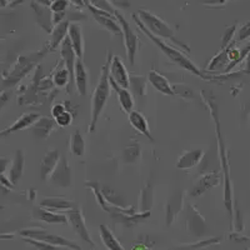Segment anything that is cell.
Masks as SVG:
<instances>
[{
	"instance_id": "obj_1",
	"label": "cell",
	"mask_w": 250,
	"mask_h": 250,
	"mask_svg": "<svg viewBox=\"0 0 250 250\" xmlns=\"http://www.w3.org/2000/svg\"><path fill=\"white\" fill-rule=\"evenodd\" d=\"M205 105L209 108L210 115L215 123V131H216V139H218V151H219V159L222 164L223 170V179H224V204L227 208L229 219H230V228L233 229V215H234V203H233V187H231L230 179V165L228 160L227 148H225L224 138L222 133V125H220V118H219V108L215 100L211 97L204 95Z\"/></svg>"
},
{
	"instance_id": "obj_2",
	"label": "cell",
	"mask_w": 250,
	"mask_h": 250,
	"mask_svg": "<svg viewBox=\"0 0 250 250\" xmlns=\"http://www.w3.org/2000/svg\"><path fill=\"white\" fill-rule=\"evenodd\" d=\"M111 53H108V59H106L105 64L102 68V74H100L99 82L98 85L95 86L91 97V119L90 124H89L88 131L93 133L97 128V123L99 120L100 115L104 111L108 103L109 97H110V80H109V69H110L111 62Z\"/></svg>"
},
{
	"instance_id": "obj_3",
	"label": "cell",
	"mask_w": 250,
	"mask_h": 250,
	"mask_svg": "<svg viewBox=\"0 0 250 250\" xmlns=\"http://www.w3.org/2000/svg\"><path fill=\"white\" fill-rule=\"evenodd\" d=\"M134 19H135V21H137V24H138V26L140 28V30L144 31L145 34H146V37H148L149 39H150L151 42H153V43L155 44V45L158 46V48H159L160 50H162L163 53H164V54L174 62V64L179 65L180 68L185 69V70L190 71V73H193L194 75L202 78V79H205V80H213L214 79V77H208V75H205L204 73H202V70H200V69L198 68V66H196L195 64H194V62L184 54V53H182L180 50H176V49H174L171 45H169V44H167L165 42H163L160 38H158V37H155V35L151 34L150 31L145 28L144 24L140 21V19L137 17V15H134Z\"/></svg>"
},
{
	"instance_id": "obj_4",
	"label": "cell",
	"mask_w": 250,
	"mask_h": 250,
	"mask_svg": "<svg viewBox=\"0 0 250 250\" xmlns=\"http://www.w3.org/2000/svg\"><path fill=\"white\" fill-rule=\"evenodd\" d=\"M139 17H140V21L144 24L145 28L148 29L151 34L160 38V39L164 38V39L170 40V42H173L176 46H179L180 49H183L184 53H190V48L176 39L175 35H174L173 29H171L168 24L164 23L160 18L151 14V13L146 12V10H143V9H140L139 10Z\"/></svg>"
},
{
	"instance_id": "obj_5",
	"label": "cell",
	"mask_w": 250,
	"mask_h": 250,
	"mask_svg": "<svg viewBox=\"0 0 250 250\" xmlns=\"http://www.w3.org/2000/svg\"><path fill=\"white\" fill-rule=\"evenodd\" d=\"M20 235L24 236V238L34 239V240L48 243V244L55 245V247L66 248V249L70 250H85L83 249L79 244L73 242V240H69V239L58 235V234L49 233L44 229H24V230L20 231Z\"/></svg>"
},
{
	"instance_id": "obj_6",
	"label": "cell",
	"mask_w": 250,
	"mask_h": 250,
	"mask_svg": "<svg viewBox=\"0 0 250 250\" xmlns=\"http://www.w3.org/2000/svg\"><path fill=\"white\" fill-rule=\"evenodd\" d=\"M114 15L117 18V20L120 23L122 26L123 35H124V42H125V49H126V57H128L130 65L135 64V57H137L138 48H139V38L135 34L129 25V23L125 20V18L120 14L119 12H114Z\"/></svg>"
},
{
	"instance_id": "obj_7",
	"label": "cell",
	"mask_w": 250,
	"mask_h": 250,
	"mask_svg": "<svg viewBox=\"0 0 250 250\" xmlns=\"http://www.w3.org/2000/svg\"><path fill=\"white\" fill-rule=\"evenodd\" d=\"M66 216H68L69 223L71 224V227H73L74 231L77 233V235L82 239L83 242L88 243L91 247H95V243L93 242L90 233H89L88 228H86L85 219H84V215H83L82 210H80L79 208L75 207L74 209L66 211Z\"/></svg>"
},
{
	"instance_id": "obj_8",
	"label": "cell",
	"mask_w": 250,
	"mask_h": 250,
	"mask_svg": "<svg viewBox=\"0 0 250 250\" xmlns=\"http://www.w3.org/2000/svg\"><path fill=\"white\" fill-rule=\"evenodd\" d=\"M51 184L58 188H69L73 184V169L69 164L66 156H60L54 173L51 174Z\"/></svg>"
},
{
	"instance_id": "obj_9",
	"label": "cell",
	"mask_w": 250,
	"mask_h": 250,
	"mask_svg": "<svg viewBox=\"0 0 250 250\" xmlns=\"http://www.w3.org/2000/svg\"><path fill=\"white\" fill-rule=\"evenodd\" d=\"M187 229L191 235L200 238L204 235L207 231V224H205V219L203 218L202 214L198 211L194 205H188L187 211Z\"/></svg>"
},
{
	"instance_id": "obj_10",
	"label": "cell",
	"mask_w": 250,
	"mask_h": 250,
	"mask_svg": "<svg viewBox=\"0 0 250 250\" xmlns=\"http://www.w3.org/2000/svg\"><path fill=\"white\" fill-rule=\"evenodd\" d=\"M220 180H222V175L218 171H214V173L211 171V173L204 174L191 187V189L189 190V195L193 196V198H198V196L207 193L208 190H210L211 188L219 185Z\"/></svg>"
},
{
	"instance_id": "obj_11",
	"label": "cell",
	"mask_w": 250,
	"mask_h": 250,
	"mask_svg": "<svg viewBox=\"0 0 250 250\" xmlns=\"http://www.w3.org/2000/svg\"><path fill=\"white\" fill-rule=\"evenodd\" d=\"M109 74H110L111 79L122 88L128 89L130 86V74H129L126 68H125L124 62H122V59L118 55H114L111 58Z\"/></svg>"
},
{
	"instance_id": "obj_12",
	"label": "cell",
	"mask_w": 250,
	"mask_h": 250,
	"mask_svg": "<svg viewBox=\"0 0 250 250\" xmlns=\"http://www.w3.org/2000/svg\"><path fill=\"white\" fill-rule=\"evenodd\" d=\"M60 54H62V62H65V69L70 74V89L71 85L75 83V62H77V54H75L73 45H71L70 38L66 37L62 40V45H60Z\"/></svg>"
},
{
	"instance_id": "obj_13",
	"label": "cell",
	"mask_w": 250,
	"mask_h": 250,
	"mask_svg": "<svg viewBox=\"0 0 250 250\" xmlns=\"http://www.w3.org/2000/svg\"><path fill=\"white\" fill-rule=\"evenodd\" d=\"M88 8L90 9V12L94 14V18L97 19L98 23L102 24L103 26H105L114 35L123 34L122 26H120V24H118L117 20L114 19L113 14H110L108 12H104V10H100V9H97L95 6L91 5L90 3H88Z\"/></svg>"
},
{
	"instance_id": "obj_14",
	"label": "cell",
	"mask_w": 250,
	"mask_h": 250,
	"mask_svg": "<svg viewBox=\"0 0 250 250\" xmlns=\"http://www.w3.org/2000/svg\"><path fill=\"white\" fill-rule=\"evenodd\" d=\"M40 118H42V115L38 113L24 114V115H21V117H20L19 119L14 123V124L10 125V126H8L6 129H4V130L0 131V139H1V138L8 137V135H10V134H13V133H17V131L26 129L28 126H30V125H34L35 123L40 119Z\"/></svg>"
},
{
	"instance_id": "obj_15",
	"label": "cell",
	"mask_w": 250,
	"mask_h": 250,
	"mask_svg": "<svg viewBox=\"0 0 250 250\" xmlns=\"http://www.w3.org/2000/svg\"><path fill=\"white\" fill-rule=\"evenodd\" d=\"M183 203H184V196H183L182 191H176L170 196V199L168 200L167 204V210H165V220H167V225L170 227L176 219V216L179 215L180 211L183 210Z\"/></svg>"
},
{
	"instance_id": "obj_16",
	"label": "cell",
	"mask_w": 250,
	"mask_h": 250,
	"mask_svg": "<svg viewBox=\"0 0 250 250\" xmlns=\"http://www.w3.org/2000/svg\"><path fill=\"white\" fill-rule=\"evenodd\" d=\"M33 218L40 220V222L48 223V224H68V216L64 214L55 213V211L48 210L42 207L34 208L33 210Z\"/></svg>"
},
{
	"instance_id": "obj_17",
	"label": "cell",
	"mask_w": 250,
	"mask_h": 250,
	"mask_svg": "<svg viewBox=\"0 0 250 250\" xmlns=\"http://www.w3.org/2000/svg\"><path fill=\"white\" fill-rule=\"evenodd\" d=\"M59 160H60V154L57 149H54V150H49L48 153L44 155L43 160H42V167H40L42 179L44 180L50 179L51 174L54 173Z\"/></svg>"
},
{
	"instance_id": "obj_18",
	"label": "cell",
	"mask_w": 250,
	"mask_h": 250,
	"mask_svg": "<svg viewBox=\"0 0 250 250\" xmlns=\"http://www.w3.org/2000/svg\"><path fill=\"white\" fill-rule=\"evenodd\" d=\"M203 156H204L203 149H193V150L185 151L176 163V168L182 169V170H189L199 164Z\"/></svg>"
},
{
	"instance_id": "obj_19",
	"label": "cell",
	"mask_w": 250,
	"mask_h": 250,
	"mask_svg": "<svg viewBox=\"0 0 250 250\" xmlns=\"http://www.w3.org/2000/svg\"><path fill=\"white\" fill-rule=\"evenodd\" d=\"M148 80L151 85L156 89V90L160 91V93L164 94V95H169V97H171V95H175L173 86L170 85V82H169V80L167 79L164 75H162L156 70L149 71Z\"/></svg>"
},
{
	"instance_id": "obj_20",
	"label": "cell",
	"mask_w": 250,
	"mask_h": 250,
	"mask_svg": "<svg viewBox=\"0 0 250 250\" xmlns=\"http://www.w3.org/2000/svg\"><path fill=\"white\" fill-rule=\"evenodd\" d=\"M109 80H110V88L117 93V97L120 103V106H122L123 110H124L125 113L129 114L131 110H133V106H134L133 95H131V93L128 90V89L122 88L120 85H118L117 83L114 82V80L110 78V74H109Z\"/></svg>"
},
{
	"instance_id": "obj_21",
	"label": "cell",
	"mask_w": 250,
	"mask_h": 250,
	"mask_svg": "<svg viewBox=\"0 0 250 250\" xmlns=\"http://www.w3.org/2000/svg\"><path fill=\"white\" fill-rule=\"evenodd\" d=\"M68 37L70 38L71 45H73V49H74L75 54H77V58L83 60V57H84V43H83L82 26L77 23H71L69 25Z\"/></svg>"
},
{
	"instance_id": "obj_22",
	"label": "cell",
	"mask_w": 250,
	"mask_h": 250,
	"mask_svg": "<svg viewBox=\"0 0 250 250\" xmlns=\"http://www.w3.org/2000/svg\"><path fill=\"white\" fill-rule=\"evenodd\" d=\"M40 207L51 211H69L74 209L75 204L71 200H66L64 198H44L40 203Z\"/></svg>"
},
{
	"instance_id": "obj_23",
	"label": "cell",
	"mask_w": 250,
	"mask_h": 250,
	"mask_svg": "<svg viewBox=\"0 0 250 250\" xmlns=\"http://www.w3.org/2000/svg\"><path fill=\"white\" fill-rule=\"evenodd\" d=\"M129 122H130V125L133 128L137 129L140 134H143L144 137L148 138L150 142H154L153 135H151L150 130H149L148 120H146V118L142 113H139L137 110H131L129 113Z\"/></svg>"
},
{
	"instance_id": "obj_24",
	"label": "cell",
	"mask_w": 250,
	"mask_h": 250,
	"mask_svg": "<svg viewBox=\"0 0 250 250\" xmlns=\"http://www.w3.org/2000/svg\"><path fill=\"white\" fill-rule=\"evenodd\" d=\"M75 85L80 95H86L88 91V71L82 59H77L75 62Z\"/></svg>"
},
{
	"instance_id": "obj_25",
	"label": "cell",
	"mask_w": 250,
	"mask_h": 250,
	"mask_svg": "<svg viewBox=\"0 0 250 250\" xmlns=\"http://www.w3.org/2000/svg\"><path fill=\"white\" fill-rule=\"evenodd\" d=\"M100 231V239H102L103 244L105 245L108 250H125L124 247L120 244V242L117 239V236L114 235L110 228L105 224H102L99 227Z\"/></svg>"
},
{
	"instance_id": "obj_26",
	"label": "cell",
	"mask_w": 250,
	"mask_h": 250,
	"mask_svg": "<svg viewBox=\"0 0 250 250\" xmlns=\"http://www.w3.org/2000/svg\"><path fill=\"white\" fill-rule=\"evenodd\" d=\"M69 25H70V23H69L68 20H64V21H62V23L57 24V26H55L53 33H51V42H50V48H49V50L54 51L58 46L62 45V40L68 37Z\"/></svg>"
},
{
	"instance_id": "obj_27",
	"label": "cell",
	"mask_w": 250,
	"mask_h": 250,
	"mask_svg": "<svg viewBox=\"0 0 250 250\" xmlns=\"http://www.w3.org/2000/svg\"><path fill=\"white\" fill-rule=\"evenodd\" d=\"M54 123L55 120L50 119V118L42 117L33 125V133L40 139H46L51 134V131L54 130Z\"/></svg>"
},
{
	"instance_id": "obj_28",
	"label": "cell",
	"mask_w": 250,
	"mask_h": 250,
	"mask_svg": "<svg viewBox=\"0 0 250 250\" xmlns=\"http://www.w3.org/2000/svg\"><path fill=\"white\" fill-rule=\"evenodd\" d=\"M233 44V43H231ZM230 45H228L227 48L223 49L220 53L215 55L213 59L209 62L207 66V71H219L222 70L225 65H229V58H228V53H229V49H230Z\"/></svg>"
},
{
	"instance_id": "obj_29",
	"label": "cell",
	"mask_w": 250,
	"mask_h": 250,
	"mask_svg": "<svg viewBox=\"0 0 250 250\" xmlns=\"http://www.w3.org/2000/svg\"><path fill=\"white\" fill-rule=\"evenodd\" d=\"M24 171V154L21 150H18L15 154L14 163L10 169V182L12 184H17L20 180V178L23 176Z\"/></svg>"
},
{
	"instance_id": "obj_30",
	"label": "cell",
	"mask_w": 250,
	"mask_h": 250,
	"mask_svg": "<svg viewBox=\"0 0 250 250\" xmlns=\"http://www.w3.org/2000/svg\"><path fill=\"white\" fill-rule=\"evenodd\" d=\"M123 160L126 164H135L142 156V146L139 143H134V144L125 146L123 150Z\"/></svg>"
},
{
	"instance_id": "obj_31",
	"label": "cell",
	"mask_w": 250,
	"mask_h": 250,
	"mask_svg": "<svg viewBox=\"0 0 250 250\" xmlns=\"http://www.w3.org/2000/svg\"><path fill=\"white\" fill-rule=\"evenodd\" d=\"M70 150L75 156H83L85 153V140L79 130H75L70 137Z\"/></svg>"
},
{
	"instance_id": "obj_32",
	"label": "cell",
	"mask_w": 250,
	"mask_h": 250,
	"mask_svg": "<svg viewBox=\"0 0 250 250\" xmlns=\"http://www.w3.org/2000/svg\"><path fill=\"white\" fill-rule=\"evenodd\" d=\"M222 242V238L220 236H216V238H210V239H205V240H202V242L193 243V244H188V245H180V247H175L173 249L169 250H198L202 249V248L210 247V245L219 244Z\"/></svg>"
},
{
	"instance_id": "obj_33",
	"label": "cell",
	"mask_w": 250,
	"mask_h": 250,
	"mask_svg": "<svg viewBox=\"0 0 250 250\" xmlns=\"http://www.w3.org/2000/svg\"><path fill=\"white\" fill-rule=\"evenodd\" d=\"M130 86L133 91L139 97H143L146 94V78L143 75L131 74L130 75Z\"/></svg>"
},
{
	"instance_id": "obj_34",
	"label": "cell",
	"mask_w": 250,
	"mask_h": 250,
	"mask_svg": "<svg viewBox=\"0 0 250 250\" xmlns=\"http://www.w3.org/2000/svg\"><path fill=\"white\" fill-rule=\"evenodd\" d=\"M53 83H54L57 86H66V90L68 93H70V74L65 68L59 69L53 77Z\"/></svg>"
},
{
	"instance_id": "obj_35",
	"label": "cell",
	"mask_w": 250,
	"mask_h": 250,
	"mask_svg": "<svg viewBox=\"0 0 250 250\" xmlns=\"http://www.w3.org/2000/svg\"><path fill=\"white\" fill-rule=\"evenodd\" d=\"M24 242L29 243V244L33 245L34 248H37L38 250H68L66 248L55 247V245L48 244V243H44V242H39V240H34V239L24 238Z\"/></svg>"
},
{
	"instance_id": "obj_36",
	"label": "cell",
	"mask_w": 250,
	"mask_h": 250,
	"mask_svg": "<svg viewBox=\"0 0 250 250\" xmlns=\"http://www.w3.org/2000/svg\"><path fill=\"white\" fill-rule=\"evenodd\" d=\"M173 89L175 95H179V97L184 98V99H191V98H194V91L189 86L183 85V84H176V85H173Z\"/></svg>"
},
{
	"instance_id": "obj_37",
	"label": "cell",
	"mask_w": 250,
	"mask_h": 250,
	"mask_svg": "<svg viewBox=\"0 0 250 250\" xmlns=\"http://www.w3.org/2000/svg\"><path fill=\"white\" fill-rule=\"evenodd\" d=\"M71 122H73V115H71L70 111H64L62 114H60L59 117L55 118V123H57L58 125H59L60 128H66V126H69V125L71 124Z\"/></svg>"
},
{
	"instance_id": "obj_38",
	"label": "cell",
	"mask_w": 250,
	"mask_h": 250,
	"mask_svg": "<svg viewBox=\"0 0 250 250\" xmlns=\"http://www.w3.org/2000/svg\"><path fill=\"white\" fill-rule=\"evenodd\" d=\"M69 1L68 0H54L51 3V10L54 14H62V13H65L66 9H68Z\"/></svg>"
},
{
	"instance_id": "obj_39",
	"label": "cell",
	"mask_w": 250,
	"mask_h": 250,
	"mask_svg": "<svg viewBox=\"0 0 250 250\" xmlns=\"http://www.w3.org/2000/svg\"><path fill=\"white\" fill-rule=\"evenodd\" d=\"M90 4L93 6H95L97 9L104 10V12H108L110 13V14H114V12H115V10L111 8L110 4H109L108 0H90Z\"/></svg>"
},
{
	"instance_id": "obj_40",
	"label": "cell",
	"mask_w": 250,
	"mask_h": 250,
	"mask_svg": "<svg viewBox=\"0 0 250 250\" xmlns=\"http://www.w3.org/2000/svg\"><path fill=\"white\" fill-rule=\"evenodd\" d=\"M235 30H236V25H233V26H230V28L227 29L224 37H223L222 49L227 48L228 45H230V44L233 43V37H234V34H235Z\"/></svg>"
},
{
	"instance_id": "obj_41",
	"label": "cell",
	"mask_w": 250,
	"mask_h": 250,
	"mask_svg": "<svg viewBox=\"0 0 250 250\" xmlns=\"http://www.w3.org/2000/svg\"><path fill=\"white\" fill-rule=\"evenodd\" d=\"M248 38H250V21L245 25L242 26V29L238 33V42H244Z\"/></svg>"
},
{
	"instance_id": "obj_42",
	"label": "cell",
	"mask_w": 250,
	"mask_h": 250,
	"mask_svg": "<svg viewBox=\"0 0 250 250\" xmlns=\"http://www.w3.org/2000/svg\"><path fill=\"white\" fill-rule=\"evenodd\" d=\"M64 111H66L65 105H64V104H55V105L51 108V115H53V118L55 119V118L59 117L60 114H62Z\"/></svg>"
},
{
	"instance_id": "obj_43",
	"label": "cell",
	"mask_w": 250,
	"mask_h": 250,
	"mask_svg": "<svg viewBox=\"0 0 250 250\" xmlns=\"http://www.w3.org/2000/svg\"><path fill=\"white\" fill-rule=\"evenodd\" d=\"M151 245L153 244H149V245H146L145 244V243H135V244H134V247L131 248V250H149L151 248Z\"/></svg>"
},
{
	"instance_id": "obj_44",
	"label": "cell",
	"mask_w": 250,
	"mask_h": 250,
	"mask_svg": "<svg viewBox=\"0 0 250 250\" xmlns=\"http://www.w3.org/2000/svg\"><path fill=\"white\" fill-rule=\"evenodd\" d=\"M110 1L117 6H119V8H128L129 6L128 0H110Z\"/></svg>"
},
{
	"instance_id": "obj_45",
	"label": "cell",
	"mask_w": 250,
	"mask_h": 250,
	"mask_svg": "<svg viewBox=\"0 0 250 250\" xmlns=\"http://www.w3.org/2000/svg\"><path fill=\"white\" fill-rule=\"evenodd\" d=\"M8 94L6 93H1L0 94V109L3 108L4 105L6 104V102H8Z\"/></svg>"
},
{
	"instance_id": "obj_46",
	"label": "cell",
	"mask_w": 250,
	"mask_h": 250,
	"mask_svg": "<svg viewBox=\"0 0 250 250\" xmlns=\"http://www.w3.org/2000/svg\"><path fill=\"white\" fill-rule=\"evenodd\" d=\"M8 162H9V160L6 159V158H1V159H0V174L5 171L6 165H8Z\"/></svg>"
},
{
	"instance_id": "obj_47",
	"label": "cell",
	"mask_w": 250,
	"mask_h": 250,
	"mask_svg": "<svg viewBox=\"0 0 250 250\" xmlns=\"http://www.w3.org/2000/svg\"><path fill=\"white\" fill-rule=\"evenodd\" d=\"M245 73L250 74V53L248 54L247 59H245Z\"/></svg>"
},
{
	"instance_id": "obj_48",
	"label": "cell",
	"mask_w": 250,
	"mask_h": 250,
	"mask_svg": "<svg viewBox=\"0 0 250 250\" xmlns=\"http://www.w3.org/2000/svg\"><path fill=\"white\" fill-rule=\"evenodd\" d=\"M71 3L74 4L77 6H83L84 5V0H70Z\"/></svg>"
},
{
	"instance_id": "obj_49",
	"label": "cell",
	"mask_w": 250,
	"mask_h": 250,
	"mask_svg": "<svg viewBox=\"0 0 250 250\" xmlns=\"http://www.w3.org/2000/svg\"><path fill=\"white\" fill-rule=\"evenodd\" d=\"M250 114V100L247 103V105H245V110H244V115H248Z\"/></svg>"
},
{
	"instance_id": "obj_50",
	"label": "cell",
	"mask_w": 250,
	"mask_h": 250,
	"mask_svg": "<svg viewBox=\"0 0 250 250\" xmlns=\"http://www.w3.org/2000/svg\"><path fill=\"white\" fill-rule=\"evenodd\" d=\"M247 250H250V248H249V249H247Z\"/></svg>"
}]
</instances>
